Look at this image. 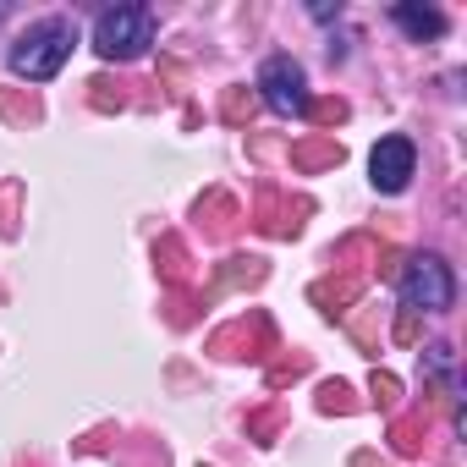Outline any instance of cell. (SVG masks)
Returning <instances> with one entry per match:
<instances>
[{
	"mask_svg": "<svg viewBox=\"0 0 467 467\" xmlns=\"http://www.w3.org/2000/svg\"><path fill=\"white\" fill-rule=\"evenodd\" d=\"M72 45H78V23H72V17H45V23H28V28L12 39L6 67H12V78L50 83V78L67 67Z\"/></svg>",
	"mask_w": 467,
	"mask_h": 467,
	"instance_id": "1",
	"label": "cell"
},
{
	"mask_svg": "<svg viewBox=\"0 0 467 467\" xmlns=\"http://www.w3.org/2000/svg\"><path fill=\"white\" fill-rule=\"evenodd\" d=\"M154 45V12L149 6H110L94 17V50L99 61H138Z\"/></svg>",
	"mask_w": 467,
	"mask_h": 467,
	"instance_id": "2",
	"label": "cell"
},
{
	"mask_svg": "<svg viewBox=\"0 0 467 467\" xmlns=\"http://www.w3.org/2000/svg\"><path fill=\"white\" fill-rule=\"evenodd\" d=\"M396 292H401V308H412V314H451L456 275H451V265L440 254H418V259H407Z\"/></svg>",
	"mask_w": 467,
	"mask_h": 467,
	"instance_id": "3",
	"label": "cell"
},
{
	"mask_svg": "<svg viewBox=\"0 0 467 467\" xmlns=\"http://www.w3.org/2000/svg\"><path fill=\"white\" fill-rule=\"evenodd\" d=\"M259 94H265V105L275 110V116H303L308 110V78H303V67L292 61V56H270L265 67H259Z\"/></svg>",
	"mask_w": 467,
	"mask_h": 467,
	"instance_id": "4",
	"label": "cell"
},
{
	"mask_svg": "<svg viewBox=\"0 0 467 467\" xmlns=\"http://www.w3.org/2000/svg\"><path fill=\"white\" fill-rule=\"evenodd\" d=\"M412 171H418V149H412V138L390 132V138H379V143L368 149V182H374L379 192H401V187L412 182Z\"/></svg>",
	"mask_w": 467,
	"mask_h": 467,
	"instance_id": "5",
	"label": "cell"
},
{
	"mask_svg": "<svg viewBox=\"0 0 467 467\" xmlns=\"http://www.w3.org/2000/svg\"><path fill=\"white\" fill-rule=\"evenodd\" d=\"M390 23H396L412 45H423V39H440V34H445V12L418 6V0H401V6H390Z\"/></svg>",
	"mask_w": 467,
	"mask_h": 467,
	"instance_id": "6",
	"label": "cell"
},
{
	"mask_svg": "<svg viewBox=\"0 0 467 467\" xmlns=\"http://www.w3.org/2000/svg\"><path fill=\"white\" fill-rule=\"evenodd\" d=\"M0 17H6V6H0Z\"/></svg>",
	"mask_w": 467,
	"mask_h": 467,
	"instance_id": "7",
	"label": "cell"
}]
</instances>
